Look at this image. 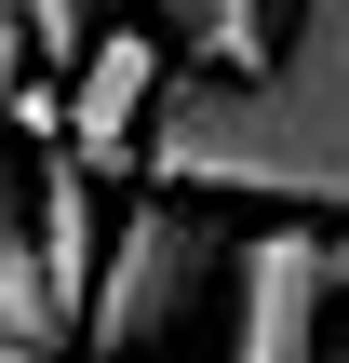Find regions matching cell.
<instances>
[{"mask_svg":"<svg viewBox=\"0 0 349 363\" xmlns=\"http://www.w3.org/2000/svg\"><path fill=\"white\" fill-rule=\"evenodd\" d=\"M148 27H161L188 67H256V54H269V0H148Z\"/></svg>","mask_w":349,"mask_h":363,"instance_id":"6","label":"cell"},{"mask_svg":"<svg viewBox=\"0 0 349 363\" xmlns=\"http://www.w3.org/2000/svg\"><path fill=\"white\" fill-rule=\"evenodd\" d=\"M67 283H54V256H40V229H27V175H13V202H0V363H54L67 350Z\"/></svg>","mask_w":349,"mask_h":363,"instance_id":"5","label":"cell"},{"mask_svg":"<svg viewBox=\"0 0 349 363\" xmlns=\"http://www.w3.org/2000/svg\"><path fill=\"white\" fill-rule=\"evenodd\" d=\"M148 189L349 216V0H269L256 67H175L135 121Z\"/></svg>","mask_w":349,"mask_h":363,"instance_id":"1","label":"cell"},{"mask_svg":"<svg viewBox=\"0 0 349 363\" xmlns=\"http://www.w3.org/2000/svg\"><path fill=\"white\" fill-rule=\"evenodd\" d=\"M148 94H161V27H94L81 40V67H67V108H54V148L67 162H135V121H148Z\"/></svg>","mask_w":349,"mask_h":363,"instance_id":"4","label":"cell"},{"mask_svg":"<svg viewBox=\"0 0 349 363\" xmlns=\"http://www.w3.org/2000/svg\"><path fill=\"white\" fill-rule=\"evenodd\" d=\"M108 13H121V0H0V27L27 40V67H40V81H67V67H81V40H94Z\"/></svg>","mask_w":349,"mask_h":363,"instance_id":"7","label":"cell"},{"mask_svg":"<svg viewBox=\"0 0 349 363\" xmlns=\"http://www.w3.org/2000/svg\"><path fill=\"white\" fill-rule=\"evenodd\" d=\"M215 269H229V242H215L202 189H148V202H121V229L94 242V283H81V323H67V337L94 363H161L175 323L215 296Z\"/></svg>","mask_w":349,"mask_h":363,"instance_id":"2","label":"cell"},{"mask_svg":"<svg viewBox=\"0 0 349 363\" xmlns=\"http://www.w3.org/2000/svg\"><path fill=\"white\" fill-rule=\"evenodd\" d=\"M229 363H323V310L349 283V242L336 229H256L229 242Z\"/></svg>","mask_w":349,"mask_h":363,"instance_id":"3","label":"cell"}]
</instances>
